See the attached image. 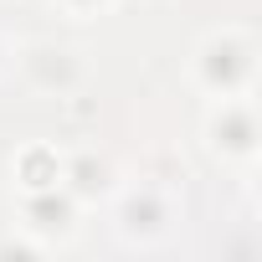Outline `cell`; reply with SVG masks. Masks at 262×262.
Segmentation results:
<instances>
[{
	"label": "cell",
	"mask_w": 262,
	"mask_h": 262,
	"mask_svg": "<svg viewBox=\"0 0 262 262\" xmlns=\"http://www.w3.org/2000/svg\"><path fill=\"white\" fill-rule=\"evenodd\" d=\"M118 231L128 242H155L170 231V201L155 190V185H139L118 201Z\"/></svg>",
	"instance_id": "1"
},
{
	"label": "cell",
	"mask_w": 262,
	"mask_h": 262,
	"mask_svg": "<svg viewBox=\"0 0 262 262\" xmlns=\"http://www.w3.org/2000/svg\"><path fill=\"white\" fill-rule=\"evenodd\" d=\"M67 6L72 11H88V6H103V0H67Z\"/></svg>",
	"instance_id": "2"
},
{
	"label": "cell",
	"mask_w": 262,
	"mask_h": 262,
	"mask_svg": "<svg viewBox=\"0 0 262 262\" xmlns=\"http://www.w3.org/2000/svg\"><path fill=\"white\" fill-rule=\"evenodd\" d=\"M0 62H6V47H0Z\"/></svg>",
	"instance_id": "3"
}]
</instances>
